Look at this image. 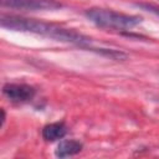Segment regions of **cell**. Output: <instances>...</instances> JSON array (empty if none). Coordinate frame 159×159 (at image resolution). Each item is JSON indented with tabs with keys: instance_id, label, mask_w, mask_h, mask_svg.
<instances>
[{
	"instance_id": "4",
	"label": "cell",
	"mask_w": 159,
	"mask_h": 159,
	"mask_svg": "<svg viewBox=\"0 0 159 159\" xmlns=\"http://www.w3.org/2000/svg\"><path fill=\"white\" fill-rule=\"evenodd\" d=\"M2 94L12 103H26L34 99L36 89L26 83H5L2 87Z\"/></svg>"
},
{
	"instance_id": "2",
	"label": "cell",
	"mask_w": 159,
	"mask_h": 159,
	"mask_svg": "<svg viewBox=\"0 0 159 159\" xmlns=\"http://www.w3.org/2000/svg\"><path fill=\"white\" fill-rule=\"evenodd\" d=\"M84 16L96 26L109 30H130L142 24V17L138 15L124 14L111 9L91 7L84 11Z\"/></svg>"
},
{
	"instance_id": "7",
	"label": "cell",
	"mask_w": 159,
	"mask_h": 159,
	"mask_svg": "<svg viewBox=\"0 0 159 159\" xmlns=\"http://www.w3.org/2000/svg\"><path fill=\"white\" fill-rule=\"evenodd\" d=\"M138 6L143 7V9H144V10H147V11H150V12H154V14L159 15V9L154 7L153 5H148V4H138Z\"/></svg>"
},
{
	"instance_id": "8",
	"label": "cell",
	"mask_w": 159,
	"mask_h": 159,
	"mask_svg": "<svg viewBox=\"0 0 159 159\" xmlns=\"http://www.w3.org/2000/svg\"><path fill=\"white\" fill-rule=\"evenodd\" d=\"M1 114H2V119H1V125H4V122H5V111L4 109H1Z\"/></svg>"
},
{
	"instance_id": "5",
	"label": "cell",
	"mask_w": 159,
	"mask_h": 159,
	"mask_svg": "<svg viewBox=\"0 0 159 159\" xmlns=\"http://www.w3.org/2000/svg\"><path fill=\"white\" fill-rule=\"evenodd\" d=\"M83 149V143L77 140V139H63L61 140L56 149H55V155L57 158H67V157H73L78 153H81Z\"/></svg>"
},
{
	"instance_id": "6",
	"label": "cell",
	"mask_w": 159,
	"mask_h": 159,
	"mask_svg": "<svg viewBox=\"0 0 159 159\" xmlns=\"http://www.w3.org/2000/svg\"><path fill=\"white\" fill-rule=\"evenodd\" d=\"M68 132L67 125L63 122H53V123H48L46 124L42 130H41V135L46 142H56L62 139Z\"/></svg>"
},
{
	"instance_id": "1",
	"label": "cell",
	"mask_w": 159,
	"mask_h": 159,
	"mask_svg": "<svg viewBox=\"0 0 159 159\" xmlns=\"http://www.w3.org/2000/svg\"><path fill=\"white\" fill-rule=\"evenodd\" d=\"M0 22L2 27L9 30L40 35L60 42L72 43L82 48H89L92 51V47H91L92 39H89L88 36L73 29L63 27L61 25L52 24V22H46L36 19H27V17L15 16V15H1Z\"/></svg>"
},
{
	"instance_id": "3",
	"label": "cell",
	"mask_w": 159,
	"mask_h": 159,
	"mask_svg": "<svg viewBox=\"0 0 159 159\" xmlns=\"http://www.w3.org/2000/svg\"><path fill=\"white\" fill-rule=\"evenodd\" d=\"M0 2L2 7L22 11H46L62 7L57 0H0Z\"/></svg>"
}]
</instances>
